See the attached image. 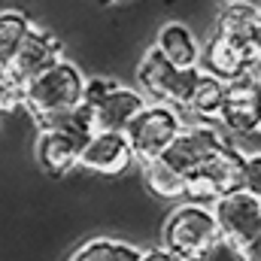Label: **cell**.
Wrapping results in <instances>:
<instances>
[{
    "instance_id": "cell-2",
    "label": "cell",
    "mask_w": 261,
    "mask_h": 261,
    "mask_svg": "<svg viewBox=\"0 0 261 261\" xmlns=\"http://www.w3.org/2000/svg\"><path fill=\"white\" fill-rule=\"evenodd\" d=\"M85 82L88 79L82 76V70L70 64L67 58H61L24 85V107L34 116V122L55 116V113H64V110H73V107H82Z\"/></svg>"
},
{
    "instance_id": "cell-16",
    "label": "cell",
    "mask_w": 261,
    "mask_h": 261,
    "mask_svg": "<svg viewBox=\"0 0 261 261\" xmlns=\"http://www.w3.org/2000/svg\"><path fill=\"white\" fill-rule=\"evenodd\" d=\"M225 94H228V82H222L219 76L200 70L195 88H192V97H189L186 113H192L197 122H216L219 125L222 107H225Z\"/></svg>"
},
{
    "instance_id": "cell-24",
    "label": "cell",
    "mask_w": 261,
    "mask_h": 261,
    "mask_svg": "<svg viewBox=\"0 0 261 261\" xmlns=\"http://www.w3.org/2000/svg\"><path fill=\"white\" fill-rule=\"evenodd\" d=\"M258 52H261V34H258Z\"/></svg>"
},
{
    "instance_id": "cell-8",
    "label": "cell",
    "mask_w": 261,
    "mask_h": 261,
    "mask_svg": "<svg viewBox=\"0 0 261 261\" xmlns=\"http://www.w3.org/2000/svg\"><path fill=\"white\" fill-rule=\"evenodd\" d=\"M213 210H216V219L222 228V240L234 255L249 249L261 237V197L240 189L234 195L216 200Z\"/></svg>"
},
{
    "instance_id": "cell-23",
    "label": "cell",
    "mask_w": 261,
    "mask_h": 261,
    "mask_svg": "<svg viewBox=\"0 0 261 261\" xmlns=\"http://www.w3.org/2000/svg\"><path fill=\"white\" fill-rule=\"evenodd\" d=\"M237 258H240V261H261V237L252 243V246H249V249H243Z\"/></svg>"
},
{
    "instance_id": "cell-3",
    "label": "cell",
    "mask_w": 261,
    "mask_h": 261,
    "mask_svg": "<svg viewBox=\"0 0 261 261\" xmlns=\"http://www.w3.org/2000/svg\"><path fill=\"white\" fill-rule=\"evenodd\" d=\"M82 103L91 110L94 130H119V134H125L128 125L140 116V110L149 100L137 88H128V85H122L116 79L94 76V79L85 82V100Z\"/></svg>"
},
{
    "instance_id": "cell-15",
    "label": "cell",
    "mask_w": 261,
    "mask_h": 261,
    "mask_svg": "<svg viewBox=\"0 0 261 261\" xmlns=\"http://www.w3.org/2000/svg\"><path fill=\"white\" fill-rule=\"evenodd\" d=\"M155 49L176 67H200V55H203V43L182 21H167L155 37Z\"/></svg>"
},
{
    "instance_id": "cell-20",
    "label": "cell",
    "mask_w": 261,
    "mask_h": 261,
    "mask_svg": "<svg viewBox=\"0 0 261 261\" xmlns=\"http://www.w3.org/2000/svg\"><path fill=\"white\" fill-rule=\"evenodd\" d=\"M18 107H24V85L15 82L12 76H6V79L0 82V116H3V113H12V110H18Z\"/></svg>"
},
{
    "instance_id": "cell-12",
    "label": "cell",
    "mask_w": 261,
    "mask_h": 261,
    "mask_svg": "<svg viewBox=\"0 0 261 261\" xmlns=\"http://www.w3.org/2000/svg\"><path fill=\"white\" fill-rule=\"evenodd\" d=\"M61 40H55L49 31L31 24V31L24 34V40L18 43V52L12 58V67H9V76L21 85H28L31 79H37L43 70L61 61Z\"/></svg>"
},
{
    "instance_id": "cell-13",
    "label": "cell",
    "mask_w": 261,
    "mask_h": 261,
    "mask_svg": "<svg viewBox=\"0 0 261 261\" xmlns=\"http://www.w3.org/2000/svg\"><path fill=\"white\" fill-rule=\"evenodd\" d=\"M91 137L70 134V130H40L37 137V161L49 176H64L73 167H79L82 149Z\"/></svg>"
},
{
    "instance_id": "cell-19",
    "label": "cell",
    "mask_w": 261,
    "mask_h": 261,
    "mask_svg": "<svg viewBox=\"0 0 261 261\" xmlns=\"http://www.w3.org/2000/svg\"><path fill=\"white\" fill-rule=\"evenodd\" d=\"M31 31V21L28 15L9 9V12H0V82L9 76V67L12 58L18 52V43L24 40V34Z\"/></svg>"
},
{
    "instance_id": "cell-26",
    "label": "cell",
    "mask_w": 261,
    "mask_h": 261,
    "mask_svg": "<svg viewBox=\"0 0 261 261\" xmlns=\"http://www.w3.org/2000/svg\"><path fill=\"white\" fill-rule=\"evenodd\" d=\"M113 3H119V0H113Z\"/></svg>"
},
{
    "instance_id": "cell-7",
    "label": "cell",
    "mask_w": 261,
    "mask_h": 261,
    "mask_svg": "<svg viewBox=\"0 0 261 261\" xmlns=\"http://www.w3.org/2000/svg\"><path fill=\"white\" fill-rule=\"evenodd\" d=\"M222 146H228L225 128L216 122H195L179 130V137L158 155L167 167H173L179 176H192L203 161H210Z\"/></svg>"
},
{
    "instance_id": "cell-5",
    "label": "cell",
    "mask_w": 261,
    "mask_h": 261,
    "mask_svg": "<svg viewBox=\"0 0 261 261\" xmlns=\"http://www.w3.org/2000/svg\"><path fill=\"white\" fill-rule=\"evenodd\" d=\"M243 164H246V155L240 149H234L231 143L222 146L210 161H203L186 179V200L213 206L216 200L240 192L243 189Z\"/></svg>"
},
{
    "instance_id": "cell-10",
    "label": "cell",
    "mask_w": 261,
    "mask_h": 261,
    "mask_svg": "<svg viewBox=\"0 0 261 261\" xmlns=\"http://www.w3.org/2000/svg\"><path fill=\"white\" fill-rule=\"evenodd\" d=\"M200 70L219 76L222 82H237L249 73L261 70V55L222 37L219 31L210 34V40L203 43V55H200Z\"/></svg>"
},
{
    "instance_id": "cell-6",
    "label": "cell",
    "mask_w": 261,
    "mask_h": 261,
    "mask_svg": "<svg viewBox=\"0 0 261 261\" xmlns=\"http://www.w3.org/2000/svg\"><path fill=\"white\" fill-rule=\"evenodd\" d=\"M182 125V116H179V107H170V103H146L140 110V116L134 119L125 130L130 149H134V158L140 164L158 158L176 137Z\"/></svg>"
},
{
    "instance_id": "cell-25",
    "label": "cell",
    "mask_w": 261,
    "mask_h": 261,
    "mask_svg": "<svg viewBox=\"0 0 261 261\" xmlns=\"http://www.w3.org/2000/svg\"><path fill=\"white\" fill-rule=\"evenodd\" d=\"M258 79H261V70H258Z\"/></svg>"
},
{
    "instance_id": "cell-14",
    "label": "cell",
    "mask_w": 261,
    "mask_h": 261,
    "mask_svg": "<svg viewBox=\"0 0 261 261\" xmlns=\"http://www.w3.org/2000/svg\"><path fill=\"white\" fill-rule=\"evenodd\" d=\"M222 37L258 52V34H261V9L249 0H225L216 15V28ZM261 55V52H258Z\"/></svg>"
},
{
    "instance_id": "cell-9",
    "label": "cell",
    "mask_w": 261,
    "mask_h": 261,
    "mask_svg": "<svg viewBox=\"0 0 261 261\" xmlns=\"http://www.w3.org/2000/svg\"><path fill=\"white\" fill-rule=\"evenodd\" d=\"M219 125L240 137H261V79L249 73L237 82H228L225 107Z\"/></svg>"
},
{
    "instance_id": "cell-21",
    "label": "cell",
    "mask_w": 261,
    "mask_h": 261,
    "mask_svg": "<svg viewBox=\"0 0 261 261\" xmlns=\"http://www.w3.org/2000/svg\"><path fill=\"white\" fill-rule=\"evenodd\" d=\"M243 192L261 197V152L246 155V164H243Z\"/></svg>"
},
{
    "instance_id": "cell-18",
    "label": "cell",
    "mask_w": 261,
    "mask_h": 261,
    "mask_svg": "<svg viewBox=\"0 0 261 261\" xmlns=\"http://www.w3.org/2000/svg\"><path fill=\"white\" fill-rule=\"evenodd\" d=\"M143 252L130 243L110 240V237H91L82 246L73 249L70 261H140Z\"/></svg>"
},
{
    "instance_id": "cell-1",
    "label": "cell",
    "mask_w": 261,
    "mask_h": 261,
    "mask_svg": "<svg viewBox=\"0 0 261 261\" xmlns=\"http://www.w3.org/2000/svg\"><path fill=\"white\" fill-rule=\"evenodd\" d=\"M222 228L210 203L186 200L170 210L161 228V246L182 261H206L222 249Z\"/></svg>"
},
{
    "instance_id": "cell-11",
    "label": "cell",
    "mask_w": 261,
    "mask_h": 261,
    "mask_svg": "<svg viewBox=\"0 0 261 261\" xmlns=\"http://www.w3.org/2000/svg\"><path fill=\"white\" fill-rule=\"evenodd\" d=\"M134 149H130L128 137L119 130H94L91 140L82 149L79 167L100 173V176H119L134 164Z\"/></svg>"
},
{
    "instance_id": "cell-17",
    "label": "cell",
    "mask_w": 261,
    "mask_h": 261,
    "mask_svg": "<svg viewBox=\"0 0 261 261\" xmlns=\"http://www.w3.org/2000/svg\"><path fill=\"white\" fill-rule=\"evenodd\" d=\"M143 182L146 189L161 200H182L186 197V176H179L173 167H167L161 158H152L143 164Z\"/></svg>"
},
{
    "instance_id": "cell-22",
    "label": "cell",
    "mask_w": 261,
    "mask_h": 261,
    "mask_svg": "<svg viewBox=\"0 0 261 261\" xmlns=\"http://www.w3.org/2000/svg\"><path fill=\"white\" fill-rule=\"evenodd\" d=\"M140 261H182V258H176L173 252H167V249L161 246V249H146Z\"/></svg>"
},
{
    "instance_id": "cell-4",
    "label": "cell",
    "mask_w": 261,
    "mask_h": 261,
    "mask_svg": "<svg viewBox=\"0 0 261 261\" xmlns=\"http://www.w3.org/2000/svg\"><path fill=\"white\" fill-rule=\"evenodd\" d=\"M197 76H200V67H176L155 46L143 55V61L137 67V82H140L143 94H149L155 103H170L179 110L189 107Z\"/></svg>"
}]
</instances>
